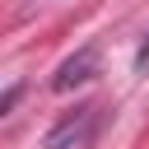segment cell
Here are the masks:
<instances>
[{
	"label": "cell",
	"mask_w": 149,
	"mask_h": 149,
	"mask_svg": "<svg viewBox=\"0 0 149 149\" xmlns=\"http://www.w3.org/2000/svg\"><path fill=\"white\" fill-rule=\"evenodd\" d=\"M98 130V107H74L70 116H61L51 130H47V149H84Z\"/></svg>",
	"instance_id": "obj_1"
},
{
	"label": "cell",
	"mask_w": 149,
	"mask_h": 149,
	"mask_svg": "<svg viewBox=\"0 0 149 149\" xmlns=\"http://www.w3.org/2000/svg\"><path fill=\"white\" fill-rule=\"evenodd\" d=\"M93 70H98V42H88V47H79L70 61H61V70L51 74V88L56 93H70L74 84H84V79H93Z\"/></svg>",
	"instance_id": "obj_2"
},
{
	"label": "cell",
	"mask_w": 149,
	"mask_h": 149,
	"mask_svg": "<svg viewBox=\"0 0 149 149\" xmlns=\"http://www.w3.org/2000/svg\"><path fill=\"white\" fill-rule=\"evenodd\" d=\"M135 61H140V65H149V42L140 47V56H135Z\"/></svg>",
	"instance_id": "obj_3"
}]
</instances>
